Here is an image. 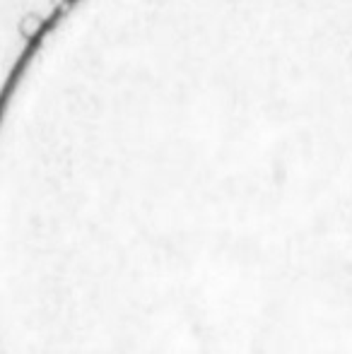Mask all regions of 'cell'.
Wrapping results in <instances>:
<instances>
[{
    "label": "cell",
    "instance_id": "obj_1",
    "mask_svg": "<svg viewBox=\"0 0 352 354\" xmlns=\"http://www.w3.org/2000/svg\"><path fill=\"white\" fill-rule=\"evenodd\" d=\"M34 354H352V0H275L157 102Z\"/></svg>",
    "mask_w": 352,
    "mask_h": 354
}]
</instances>
